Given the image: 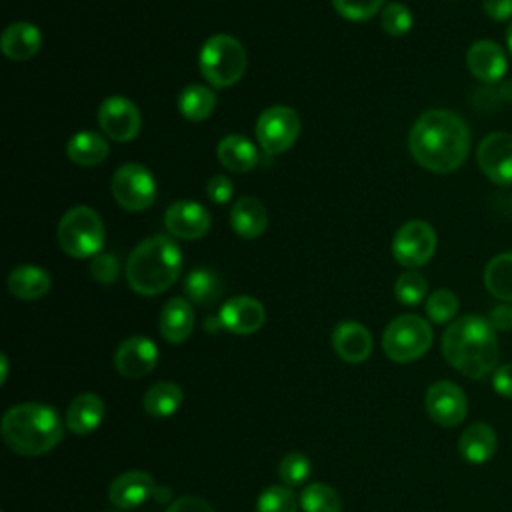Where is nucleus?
<instances>
[{"label": "nucleus", "mask_w": 512, "mask_h": 512, "mask_svg": "<svg viewBox=\"0 0 512 512\" xmlns=\"http://www.w3.org/2000/svg\"><path fill=\"white\" fill-rule=\"evenodd\" d=\"M408 148L424 170L434 174L454 172L464 164L470 150L468 124L452 110H426L410 128Z\"/></svg>", "instance_id": "obj_1"}, {"label": "nucleus", "mask_w": 512, "mask_h": 512, "mask_svg": "<svg viewBox=\"0 0 512 512\" xmlns=\"http://www.w3.org/2000/svg\"><path fill=\"white\" fill-rule=\"evenodd\" d=\"M442 354L460 374L480 380L494 372L500 362L496 330L484 316H460L442 334Z\"/></svg>", "instance_id": "obj_2"}, {"label": "nucleus", "mask_w": 512, "mask_h": 512, "mask_svg": "<svg viewBox=\"0 0 512 512\" xmlns=\"http://www.w3.org/2000/svg\"><path fill=\"white\" fill-rule=\"evenodd\" d=\"M64 436L60 414L42 402H22L2 416V438L20 456H42Z\"/></svg>", "instance_id": "obj_3"}, {"label": "nucleus", "mask_w": 512, "mask_h": 512, "mask_svg": "<svg viewBox=\"0 0 512 512\" xmlns=\"http://www.w3.org/2000/svg\"><path fill=\"white\" fill-rule=\"evenodd\" d=\"M180 270V246L170 236L156 234L132 248L126 260V282L140 296H156L178 280Z\"/></svg>", "instance_id": "obj_4"}, {"label": "nucleus", "mask_w": 512, "mask_h": 512, "mask_svg": "<svg viewBox=\"0 0 512 512\" xmlns=\"http://www.w3.org/2000/svg\"><path fill=\"white\" fill-rule=\"evenodd\" d=\"M246 50L230 34L210 36L198 54V68L204 80L214 88L234 86L246 72Z\"/></svg>", "instance_id": "obj_5"}, {"label": "nucleus", "mask_w": 512, "mask_h": 512, "mask_svg": "<svg viewBox=\"0 0 512 512\" xmlns=\"http://www.w3.org/2000/svg\"><path fill=\"white\" fill-rule=\"evenodd\" d=\"M56 236L62 252L72 258H94L106 240L104 222L90 206H74L64 212Z\"/></svg>", "instance_id": "obj_6"}, {"label": "nucleus", "mask_w": 512, "mask_h": 512, "mask_svg": "<svg viewBox=\"0 0 512 512\" xmlns=\"http://www.w3.org/2000/svg\"><path fill=\"white\" fill-rule=\"evenodd\" d=\"M432 326L418 314L396 316L382 334L384 354L394 362H412L422 358L432 346Z\"/></svg>", "instance_id": "obj_7"}, {"label": "nucleus", "mask_w": 512, "mask_h": 512, "mask_svg": "<svg viewBox=\"0 0 512 512\" xmlns=\"http://www.w3.org/2000/svg\"><path fill=\"white\" fill-rule=\"evenodd\" d=\"M110 192L124 210L142 212L154 204L158 186L148 166L140 162H126L114 170Z\"/></svg>", "instance_id": "obj_8"}, {"label": "nucleus", "mask_w": 512, "mask_h": 512, "mask_svg": "<svg viewBox=\"0 0 512 512\" xmlns=\"http://www.w3.org/2000/svg\"><path fill=\"white\" fill-rule=\"evenodd\" d=\"M300 128L302 122L298 112L284 104H274L262 110L254 126L256 140L266 154L286 152L298 140Z\"/></svg>", "instance_id": "obj_9"}, {"label": "nucleus", "mask_w": 512, "mask_h": 512, "mask_svg": "<svg viewBox=\"0 0 512 512\" xmlns=\"http://www.w3.org/2000/svg\"><path fill=\"white\" fill-rule=\"evenodd\" d=\"M436 232L424 220L404 222L392 238V256L398 264L406 268L424 266L436 252Z\"/></svg>", "instance_id": "obj_10"}, {"label": "nucleus", "mask_w": 512, "mask_h": 512, "mask_svg": "<svg viewBox=\"0 0 512 512\" xmlns=\"http://www.w3.org/2000/svg\"><path fill=\"white\" fill-rule=\"evenodd\" d=\"M98 124L114 142H130L140 134L142 114L126 96H108L98 106Z\"/></svg>", "instance_id": "obj_11"}, {"label": "nucleus", "mask_w": 512, "mask_h": 512, "mask_svg": "<svg viewBox=\"0 0 512 512\" xmlns=\"http://www.w3.org/2000/svg\"><path fill=\"white\" fill-rule=\"evenodd\" d=\"M424 406L428 416L444 428L458 426L468 414V398L464 390L450 380L430 384L424 396Z\"/></svg>", "instance_id": "obj_12"}, {"label": "nucleus", "mask_w": 512, "mask_h": 512, "mask_svg": "<svg viewBox=\"0 0 512 512\" xmlns=\"http://www.w3.org/2000/svg\"><path fill=\"white\" fill-rule=\"evenodd\" d=\"M476 162L482 174L500 186L512 184V134L490 132L476 148Z\"/></svg>", "instance_id": "obj_13"}, {"label": "nucleus", "mask_w": 512, "mask_h": 512, "mask_svg": "<svg viewBox=\"0 0 512 512\" xmlns=\"http://www.w3.org/2000/svg\"><path fill=\"white\" fill-rule=\"evenodd\" d=\"M164 226L170 236L182 240H198L208 234L212 216L206 206L194 200H176L164 212Z\"/></svg>", "instance_id": "obj_14"}, {"label": "nucleus", "mask_w": 512, "mask_h": 512, "mask_svg": "<svg viewBox=\"0 0 512 512\" xmlns=\"http://www.w3.org/2000/svg\"><path fill=\"white\" fill-rule=\"evenodd\" d=\"M220 326L236 336H248L262 328L266 320V310L260 300L252 296H232L218 312Z\"/></svg>", "instance_id": "obj_15"}, {"label": "nucleus", "mask_w": 512, "mask_h": 512, "mask_svg": "<svg viewBox=\"0 0 512 512\" xmlns=\"http://www.w3.org/2000/svg\"><path fill=\"white\" fill-rule=\"evenodd\" d=\"M158 348L146 336H130L120 342L114 354V366L124 378H142L154 370Z\"/></svg>", "instance_id": "obj_16"}, {"label": "nucleus", "mask_w": 512, "mask_h": 512, "mask_svg": "<svg viewBox=\"0 0 512 512\" xmlns=\"http://www.w3.org/2000/svg\"><path fill=\"white\" fill-rule=\"evenodd\" d=\"M466 66L476 80L484 84H494L504 78L508 70V58L498 42L476 40L466 52Z\"/></svg>", "instance_id": "obj_17"}, {"label": "nucleus", "mask_w": 512, "mask_h": 512, "mask_svg": "<svg viewBox=\"0 0 512 512\" xmlns=\"http://www.w3.org/2000/svg\"><path fill=\"white\" fill-rule=\"evenodd\" d=\"M156 492L154 478L144 470H128L116 476L108 488V500L122 510H130L146 502Z\"/></svg>", "instance_id": "obj_18"}, {"label": "nucleus", "mask_w": 512, "mask_h": 512, "mask_svg": "<svg viewBox=\"0 0 512 512\" xmlns=\"http://www.w3.org/2000/svg\"><path fill=\"white\" fill-rule=\"evenodd\" d=\"M332 348L344 362H364L372 352V334L360 322L344 320L332 330Z\"/></svg>", "instance_id": "obj_19"}, {"label": "nucleus", "mask_w": 512, "mask_h": 512, "mask_svg": "<svg viewBox=\"0 0 512 512\" xmlns=\"http://www.w3.org/2000/svg\"><path fill=\"white\" fill-rule=\"evenodd\" d=\"M158 328L166 342L182 344L190 338L194 330V312L190 300L182 296L170 298L158 316Z\"/></svg>", "instance_id": "obj_20"}, {"label": "nucleus", "mask_w": 512, "mask_h": 512, "mask_svg": "<svg viewBox=\"0 0 512 512\" xmlns=\"http://www.w3.org/2000/svg\"><path fill=\"white\" fill-rule=\"evenodd\" d=\"M40 46H42V34L32 22L18 20L8 24L2 32L0 48L8 60L26 62L38 54Z\"/></svg>", "instance_id": "obj_21"}, {"label": "nucleus", "mask_w": 512, "mask_h": 512, "mask_svg": "<svg viewBox=\"0 0 512 512\" xmlns=\"http://www.w3.org/2000/svg\"><path fill=\"white\" fill-rule=\"evenodd\" d=\"M230 226L240 238H260L268 228V212L254 196H242L230 208Z\"/></svg>", "instance_id": "obj_22"}, {"label": "nucleus", "mask_w": 512, "mask_h": 512, "mask_svg": "<svg viewBox=\"0 0 512 512\" xmlns=\"http://www.w3.org/2000/svg\"><path fill=\"white\" fill-rule=\"evenodd\" d=\"M104 410V402L98 394H78L66 410V428L78 436L92 434L102 424Z\"/></svg>", "instance_id": "obj_23"}, {"label": "nucleus", "mask_w": 512, "mask_h": 512, "mask_svg": "<svg viewBox=\"0 0 512 512\" xmlns=\"http://www.w3.org/2000/svg\"><path fill=\"white\" fill-rule=\"evenodd\" d=\"M498 446L496 432L486 422L470 424L458 438V452L468 464L488 462Z\"/></svg>", "instance_id": "obj_24"}, {"label": "nucleus", "mask_w": 512, "mask_h": 512, "mask_svg": "<svg viewBox=\"0 0 512 512\" xmlns=\"http://www.w3.org/2000/svg\"><path fill=\"white\" fill-rule=\"evenodd\" d=\"M8 290L12 296L20 300H40L48 294L52 286V278L48 270L36 264H20L8 274Z\"/></svg>", "instance_id": "obj_25"}, {"label": "nucleus", "mask_w": 512, "mask_h": 512, "mask_svg": "<svg viewBox=\"0 0 512 512\" xmlns=\"http://www.w3.org/2000/svg\"><path fill=\"white\" fill-rule=\"evenodd\" d=\"M220 164L230 172H250L258 164L256 144L242 134H226L216 148Z\"/></svg>", "instance_id": "obj_26"}, {"label": "nucleus", "mask_w": 512, "mask_h": 512, "mask_svg": "<svg viewBox=\"0 0 512 512\" xmlns=\"http://www.w3.org/2000/svg\"><path fill=\"white\" fill-rule=\"evenodd\" d=\"M110 146L108 140L92 130H80L76 134L70 136V140L66 142V154L68 158L84 168L90 166H98L108 158Z\"/></svg>", "instance_id": "obj_27"}, {"label": "nucleus", "mask_w": 512, "mask_h": 512, "mask_svg": "<svg viewBox=\"0 0 512 512\" xmlns=\"http://www.w3.org/2000/svg\"><path fill=\"white\" fill-rule=\"evenodd\" d=\"M184 400V392L176 382H156L152 384L142 398V408L152 418L172 416Z\"/></svg>", "instance_id": "obj_28"}, {"label": "nucleus", "mask_w": 512, "mask_h": 512, "mask_svg": "<svg viewBox=\"0 0 512 512\" xmlns=\"http://www.w3.org/2000/svg\"><path fill=\"white\" fill-rule=\"evenodd\" d=\"M216 106V94L204 84H188L178 94V110L190 122L206 120Z\"/></svg>", "instance_id": "obj_29"}, {"label": "nucleus", "mask_w": 512, "mask_h": 512, "mask_svg": "<svg viewBox=\"0 0 512 512\" xmlns=\"http://www.w3.org/2000/svg\"><path fill=\"white\" fill-rule=\"evenodd\" d=\"M484 286L494 298L512 302V252L498 254L486 264Z\"/></svg>", "instance_id": "obj_30"}, {"label": "nucleus", "mask_w": 512, "mask_h": 512, "mask_svg": "<svg viewBox=\"0 0 512 512\" xmlns=\"http://www.w3.org/2000/svg\"><path fill=\"white\" fill-rule=\"evenodd\" d=\"M184 292L190 302L206 306V304H212L218 300V296L222 292V284L214 270L194 268L192 272H188V276L184 280Z\"/></svg>", "instance_id": "obj_31"}, {"label": "nucleus", "mask_w": 512, "mask_h": 512, "mask_svg": "<svg viewBox=\"0 0 512 512\" xmlns=\"http://www.w3.org/2000/svg\"><path fill=\"white\" fill-rule=\"evenodd\" d=\"M300 506L304 512H340L342 500L332 486L324 482H312L300 494Z\"/></svg>", "instance_id": "obj_32"}, {"label": "nucleus", "mask_w": 512, "mask_h": 512, "mask_svg": "<svg viewBox=\"0 0 512 512\" xmlns=\"http://www.w3.org/2000/svg\"><path fill=\"white\" fill-rule=\"evenodd\" d=\"M428 282L426 278L416 270L402 272L394 282V296L404 306H416L426 298Z\"/></svg>", "instance_id": "obj_33"}, {"label": "nucleus", "mask_w": 512, "mask_h": 512, "mask_svg": "<svg viewBox=\"0 0 512 512\" xmlns=\"http://www.w3.org/2000/svg\"><path fill=\"white\" fill-rule=\"evenodd\" d=\"M458 308H460L458 296L448 288H440L426 298V316L434 324L452 322L458 314Z\"/></svg>", "instance_id": "obj_34"}, {"label": "nucleus", "mask_w": 512, "mask_h": 512, "mask_svg": "<svg viewBox=\"0 0 512 512\" xmlns=\"http://www.w3.org/2000/svg\"><path fill=\"white\" fill-rule=\"evenodd\" d=\"M256 512H298V500L288 486H268L256 500Z\"/></svg>", "instance_id": "obj_35"}, {"label": "nucleus", "mask_w": 512, "mask_h": 512, "mask_svg": "<svg viewBox=\"0 0 512 512\" xmlns=\"http://www.w3.org/2000/svg\"><path fill=\"white\" fill-rule=\"evenodd\" d=\"M414 24L410 8L402 2H390L380 12V26L388 36H404Z\"/></svg>", "instance_id": "obj_36"}, {"label": "nucleus", "mask_w": 512, "mask_h": 512, "mask_svg": "<svg viewBox=\"0 0 512 512\" xmlns=\"http://www.w3.org/2000/svg\"><path fill=\"white\" fill-rule=\"evenodd\" d=\"M312 474L310 458L302 452H290L286 454L278 464V476L286 486H298L304 484Z\"/></svg>", "instance_id": "obj_37"}, {"label": "nucleus", "mask_w": 512, "mask_h": 512, "mask_svg": "<svg viewBox=\"0 0 512 512\" xmlns=\"http://www.w3.org/2000/svg\"><path fill=\"white\" fill-rule=\"evenodd\" d=\"M334 10L352 22H362L378 14L384 6V0H332Z\"/></svg>", "instance_id": "obj_38"}, {"label": "nucleus", "mask_w": 512, "mask_h": 512, "mask_svg": "<svg viewBox=\"0 0 512 512\" xmlns=\"http://www.w3.org/2000/svg\"><path fill=\"white\" fill-rule=\"evenodd\" d=\"M120 274V262L114 254L100 252L90 260V276L100 284H114Z\"/></svg>", "instance_id": "obj_39"}, {"label": "nucleus", "mask_w": 512, "mask_h": 512, "mask_svg": "<svg viewBox=\"0 0 512 512\" xmlns=\"http://www.w3.org/2000/svg\"><path fill=\"white\" fill-rule=\"evenodd\" d=\"M206 196L214 202V204H226L228 200H232L234 196V184L228 176L224 174H214L208 182H206Z\"/></svg>", "instance_id": "obj_40"}, {"label": "nucleus", "mask_w": 512, "mask_h": 512, "mask_svg": "<svg viewBox=\"0 0 512 512\" xmlns=\"http://www.w3.org/2000/svg\"><path fill=\"white\" fill-rule=\"evenodd\" d=\"M166 512H216L204 498L200 496H180L176 498L168 508Z\"/></svg>", "instance_id": "obj_41"}, {"label": "nucleus", "mask_w": 512, "mask_h": 512, "mask_svg": "<svg viewBox=\"0 0 512 512\" xmlns=\"http://www.w3.org/2000/svg\"><path fill=\"white\" fill-rule=\"evenodd\" d=\"M492 386H494L496 394H500L504 398H512V362L502 364L494 370Z\"/></svg>", "instance_id": "obj_42"}, {"label": "nucleus", "mask_w": 512, "mask_h": 512, "mask_svg": "<svg viewBox=\"0 0 512 512\" xmlns=\"http://www.w3.org/2000/svg\"><path fill=\"white\" fill-rule=\"evenodd\" d=\"M488 322L492 324L494 330H510L512 328V304H496L490 314Z\"/></svg>", "instance_id": "obj_43"}, {"label": "nucleus", "mask_w": 512, "mask_h": 512, "mask_svg": "<svg viewBox=\"0 0 512 512\" xmlns=\"http://www.w3.org/2000/svg\"><path fill=\"white\" fill-rule=\"evenodd\" d=\"M484 14L492 20H510L512 18V0H484L482 2Z\"/></svg>", "instance_id": "obj_44"}, {"label": "nucleus", "mask_w": 512, "mask_h": 512, "mask_svg": "<svg viewBox=\"0 0 512 512\" xmlns=\"http://www.w3.org/2000/svg\"><path fill=\"white\" fill-rule=\"evenodd\" d=\"M0 370H2V374H0V384H4V382H6V376H8V358H6V354L0 356Z\"/></svg>", "instance_id": "obj_45"}, {"label": "nucleus", "mask_w": 512, "mask_h": 512, "mask_svg": "<svg viewBox=\"0 0 512 512\" xmlns=\"http://www.w3.org/2000/svg\"><path fill=\"white\" fill-rule=\"evenodd\" d=\"M506 48H508V54L512 56V22L506 28Z\"/></svg>", "instance_id": "obj_46"}]
</instances>
